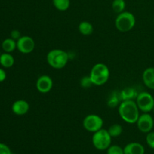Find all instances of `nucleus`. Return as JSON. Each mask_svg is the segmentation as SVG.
Here are the masks:
<instances>
[{
    "instance_id": "4",
    "label": "nucleus",
    "mask_w": 154,
    "mask_h": 154,
    "mask_svg": "<svg viewBox=\"0 0 154 154\" xmlns=\"http://www.w3.org/2000/svg\"><path fill=\"white\" fill-rule=\"evenodd\" d=\"M135 25V17L133 14L129 11H123L118 14L115 20V26L117 30L126 32L133 29Z\"/></svg>"
},
{
    "instance_id": "28",
    "label": "nucleus",
    "mask_w": 154,
    "mask_h": 154,
    "mask_svg": "<svg viewBox=\"0 0 154 154\" xmlns=\"http://www.w3.org/2000/svg\"><path fill=\"white\" fill-rule=\"evenodd\" d=\"M153 22H154V18H153Z\"/></svg>"
},
{
    "instance_id": "8",
    "label": "nucleus",
    "mask_w": 154,
    "mask_h": 154,
    "mask_svg": "<svg viewBox=\"0 0 154 154\" xmlns=\"http://www.w3.org/2000/svg\"><path fill=\"white\" fill-rule=\"evenodd\" d=\"M35 47V43L32 38L28 35L21 36L17 41V48L20 53L28 54L32 52Z\"/></svg>"
},
{
    "instance_id": "16",
    "label": "nucleus",
    "mask_w": 154,
    "mask_h": 154,
    "mask_svg": "<svg viewBox=\"0 0 154 154\" xmlns=\"http://www.w3.org/2000/svg\"><path fill=\"white\" fill-rule=\"evenodd\" d=\"M2 48L5 53H11L17 48V41L11 38L5 39L2 43Z\"/></svg>"
},
{
    "instance_id": "20",
    "label": "nucleus",
    "mask_w": 154,
    "mask_h": 154,
    "mask_svg": "<svg viewBox=\"0 0 154 154\" xmlns=\"http://www.w3.org/2000/svg\"><path fill=\"white\" fill-rule=\"evenodd\" d=\"M108 131L109 132L110 135L112 138H116V137L120 136L122 134V132H123V127H122L121 125L115 123V124L111 125Z\"/></svg>"
},
{
    "instance_id": "23",
    "label": "nucleus",
    "mask_w": 154,
    "mask_h": 154,
    "mask_svg": "<svg viewBox=\"0 0 154 154\" xmlns=\"http://www.w3.org/2000/svg\"><path fill=\"white\" fill-rule=\"evenodd\" d=\"M146 142L150 148L154 149V132H150L146 136Z\"/></svg>"
},
{
    "instance_id": "29",
    "label": "nucleus",
    "mask_w": 154,
    "mask_h": 154,
    "mask_svg": "<svg viewBox=\"0 0 154 154\" xmlns=\"http://www.w3.org/2000/svg\"><path fill=\"white\" fill-rule=\"evenodd\" d=\"M153 111H154V108H153Z\"/></svg>"
},
{
    "instance_id": "17",
    "label": "nucleus",
    "mask_w": 154,
    "mask_h": 154,
    "mask_svg": "<svg viewBox=\"0 0 154 154\" xmlns=\"http://www.w3.org/2000/svg\"><path fill=\"white\" fill-rule=\"evenodd\" d=\"M138 93H136L135 90L132 88H125L123 91L120 92V97L122 101L127 100V99H133L134 98L136 99Z\"/></svg>"
},
{
    "instance_id": "3",
    "label": "nucleus",
    "mask_w": 154,
    "mask_h": 154,
    "mask_svg": "<svg viewBox=\"0 0 154 154\" xmlns=\"http://www.w3.org/2000/svg\"><path fill=\"white\" fill-rule=\"evenodd\" d=\"M90 77L93 85L102 86L108 81L110 71L108 66L104 63H97L94 65L90 71Z\"/></svg>"
},
{
    "instance_id": "18",
    "label": "nucleus",
    "mask_w": 154,
    "mask_h": 154,
    "mask_svg": "<svg viewBox=\"0 0 154 154\" xmlns=\"http://www.w3.org/2000/svg\"><path fill=\"white\" fill-rule=\"evenodd\" d=\"M53 4L57 10L65 11L70 6V0H53Z\"/></svg>"
},
{
    "instance_id": "2",
    "label": "nucleus",
    "mask_w": 154,
    "mask_h": 154,
    "mask_svg": "<svg viewBox=\"0 0 154 154\" xmlns=\"http://www.w3.org/2000/svg\"><path fill=\"white\" fill-rule=\"evenodd\" d=\"M69 54L63 50L54 49L47 55V62L51 67L56 69L64 68L69 61Z\"/></svg>"
},
{
    "instance_id": "6",
    "label": "nucleus",
    "mask_w": 154,
    "mask_h": 154,
    "mask_svg": "<svg viewBox=\"0 0 154 154\" xmlns=\"http://www.w3.org/2000/svg\"><path fill=\"white\" fill-rule=\"evenodd\" d=\"M139 110L144 113H149L154 108V98L148 92H141L135 99Z\"/></svg>"
},
{
    "instance_id": "11",
    "label": "nucleus",
    "mask_w": 154,
    "mask_h": 154,
    "mask_svg": "<svg viewBox=\"0 0 154 154\" xmlns=\"http://www.w3.org/2000/svg\"><path fill=\"white\" fill-rule=\"evenodd\" d=\"M11 110L13 113L16 115L22 116L27 114L29 110V104L28 102L23 99L15 101L11 107Z\"/></svg>"
},
{
    "instance_id": "12",
    "label": "nucleus",
    "mask_w": 154,
    "mask_h": 154,
    "mask_svg": "<svg viewBox=\"0 0 154 154\" xmlns=\"http://www.w3.org/2000/svg\"><path fill=\"white\" fill-rule=\"evenodd\" d=\"M123 150L124 154H144L145 153L144 146L138 142H132L126 144Z\"/></svg>"
},
{
    "instance_id": "13",
    "label": "nucleus",
    "mask_w": 154,
    "mask_h": 154,
    "mask_svg": "<svg viewBox=\"0 0 154 154\" xmlns=\"http://www.w3.org/2000/svg\"><path fill=\"white\" fill-rule=\"evenodd\" d=\"M142 79L146 87L149 89L154 90V68L150 67L144 71Z\"/></svg>"
},
{
    "instance_id": "7",
    "label": "nucleus",
    "mask_w": 154,
    "mask_h": 154,
    "mask_svg": "<svg viewBox=\"0 0 154 154\" xmlns=\"http://www.w3.org/2000/svg\"><path fill=\"white\" fill-rule=\"evenodd\" d=\"M103 120L102 117L96 114H89L83 120V126L87 131L90 132H96L102 129Z\"/></svg>"
},
{
    "instance_id": "25",
    "label": "nucleus",
    "mask_w": 154,
    "mask_h": 154,
    "mask_svg": "<svg viewBox=\"0 0 154 154\" xmlns=\"http://www.w3.org/2000/svg\"><path fill=\"white\" fill-rule=\"evenodd\" d=\"M21 37V33L20 32L18 31L17 29H14L12 30L11 32V38L15 41H17Z\"/></svg>"
},
{
    "instance_id": "5",
    "label": "nucleus",
    "mask_w": 154,
    "mask_h": 154,
    "mask_svg": "<svg viewBox=\"0 0 154 154\" xmlns=\"http://www.w3.org/2000/svg\"><path fill=\"white\" fill-rule=\"evenodd\" d=\"M111 138L108 130L105 129H99L94 132L92 138V142L96 149L99 150H105L111 146Z\"/></svg>"
},
{
    "instance_id": "19",
    "label": "nucleus",
    "mask_w": 154,
    "mask_h": 154,
    "mask_svg": "<svg viewBox=\"0 0 154 154\" xmlns=\"http://www.w3.org/2000/svg\"><path fill=\"white\" fill-rule=\"evenodd\" d=\"M126 8L125 0H114L112 2V9L117 14L122 13Z\"/></svg>"
},
{
    "instance_id": "24",
    "label": "nucleus",
    "mask_w": 154,
    "mask_h": 154,
    "mask_svg": "<svg viewBox=\"0 0 154 154\" xmlns=\"http://www.w3.org/2000/svg\"><path fill=\"white\" fill-rule=\"evenodd\" d=\"M0 154H12L8 146L3 143H0Z\"/></svg>"
},
{
    "instance_id": "14",
    "label": "nucleus",
    "mask_w": 154,
    "mask_h": 154,
    "mask_svg": "<svg viewBox=\"0 0 154 154\" xmlns=\"http://www.w3.org/2000/svg\"><path fill=\"white\" fill-rule=\"evenodd\" d=\"M0 64L2 67L8 69L14 64V58L10 53H4L0 56Z\"/></svg>"
},
{
    "instance_id": "22",
    "label": "nucleus",
    "mask_w": 154,
    "mask_h": 154,
    "mask_svg": "<svg viewBox=\"0 0 154 154\" xmlns=\"http://www.w3.org/2000/svg\"><path fill=\"white\" fill-rule=\"evenodd\" d=\"M92 85H93V82H92V80L90 78V75L89 76H84L81 79V86L83 88H89V87H91Z\"/></svg>"
},
{
    "instance_id": "15",
    "label": "nucleus",
    "mask_w": 154,
    "mask_h": 154,
    "mask_svg": "<svg viewBox=\"0 0 154 154\" xmlns=\"http://www.w3.org/2000/svg\"><path fill=\"white\" fill-rule=\"evenodd\" d=\"M78 30L83 35H90L93 32V26L88 21H82L78 25Z\"/></svg>"
},
{
    "instance_id": "1",
    "label": "nucleus",
    "mask_w": 154,
    "mask_h": 154,
    "mask_svg": "<svg viewBox=\"0 0 154 154\" xmlns=\"http://www.w3.org/2000/svg\"><path fill=\"white\" fill-rule=\"evenodd\" d=\"M118 112L123 121L128 123H136L139 117V108L133 99L123 100L120 102Z\"/></svg>"
},
{
    "instance_id": "10",
    "label": "nucleus",
    "mask_w": 154,
    "mask_h": 154,
    "mask_svg": "<svg viewBox=\"0 0 154 154\" xmlns=\"http://www.w3.org/2000/svg\"><path fill=\"white\" fill-rule=\"evenodd\" d=\"M54 86L52 78L48 75H42L36 81V88L42 93H47L51 91Z\"/></svg>"
},
{
    "instance_id": "21",
    "label": "nucleus",
    "mask_w": 154,
    "mask_h": 154,
    "mask_svg": "<svg viewBox=\"0 0 154 154\" xmlns=\"http://www.w3.org/2000/svg\"><path fill=\"white\" fill-rule=\"evenodd\" d=\"M107 154H124V150L118 145H111L107 149Z\"/></svg>"
},
{
    "instance_id": "27",
    "label": "nucleus",
    "mask_w": 154,
    "mask_h": 154,
    "mask_svg": "<svg viewBox=\"0 0 154 154\" xmlns=\"http://www.w3.org/2000/svg\"><path fill=\"white\" fill-rule=\"evenodd\" d=\"M0 56H1V53H0Z\"/></svg>"
},
{
    "instance_id": "26",
    "label": "nucleus",
    "mask_w": 154,
    "mask_h": 154,
    "mask_svg": "<svg viewBox=\"0 0 154 154\" xmlns=\"http://www.w3.org/2000/svg\"><path fill=\"white\" fill-rule=\"evenodd\" d=\"M6 79V72L4 69L0 68V82H2Z\"/></svg>"
},
{
    "instance_id": "9",
    "label": "nucleus",
    "mask_w": 154,
    "mask_h": 154,
    "mask_svg": "<svg viewBox=\"0 0 154 154\" xmlns=\"http://www.w3.org/2000/svg\"><path fill=\"white\" fill-rule=\"evenodd\" d=\"M138 129L144 133L151 132L154 126L153 117L148 113H144L139 116L136 122Z\"/></svg>"
}]
</instances>
